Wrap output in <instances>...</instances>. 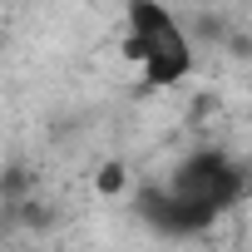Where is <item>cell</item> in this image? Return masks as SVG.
Wrapping results in <instances>:
<instances>
[{"label":"cell","mask_w":252,"mask_h":252,"mask_svg":"<svg viewBox=\"0 0 252 252\" xmlns=\"http://www.w3.org/2000/svg\"><path fill=\"white\" fill-rule=\"evenodd\" d=\"M237 193H242V168L227 154H193L178 163L168 188H149L139 198V208L163 232H198L222 208H232Z\"/></svg>","instance_id":"1"},{"label":"cell","mask_w":252,"mask_h":252,"mask_svg":"<svg viewBox=\"0 0 252 252\" xmlns=\"http://www.w3.org/2000/svg\"><path fill=\"white\" fill-rule=\"evenodd\" d=\"M129 55L144 64V74L154 84H173L193 64L178 20L163 5H154V0H134V5H129Z\"/></svg>","instance_id":"2"}]
</instances>
